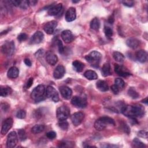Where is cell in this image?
<instances>
[{"instance_id":"f907efd6","label":"cell","mask_w":148,"mask_h":148,"mask_svg":"<svg viewBox=\"0 0 148 148\" xmlns=\"http://www.w3.org/2000/svg\"><path fill=\"white\" fill-rule=\"evenodd\" d=\"M130 119H131V123L133 125H135L136 124H138V121L136 120V119L135 118V117H130Z\"/></svg>"},{"instance_id":"30bf717a","label":"cell","mask_w":148,"mask_h":148,"mask_svg":"<svg viewBox=\"0 0 148 148\" xmlns=\"http://www.w3.org/2000/svg\"><path fill=\"white\" fill-rule=\"evenodd\" d=\"M84 113L82 112H76L73 113L71 116V119L72 122V124L75 126H77L82 123V122L84 119Z\"/></svg>"},{"instance_id":"83f0119b","label":"cell","mask_w":148,"mask_h":148,"mask_svg":"<svg viewBox=\"0 0 148 148\" xmlns=\"http://www.w3.org/2000/svg\"><path fill=\"white\" fill-rule=\"evenodd\" d=\"M0 94L1 97H5L8 95L10 94L12 92V90L10 87L8 86H1L0 88Z\"/></svg>"},{"instance_id":"8d00e7d4","label":"cell","mask_w":148,"mask_h":148,"mask_svg":"<svg viewBox=\"0 0 148 148\" xmlns=\"http://www.w3.org/2000/svg\"><path fill=\"white\" fill-rule=\"evenodd\" d=\"M104 32L105 36L108 38H110L113 35V30L109 27H105L104 28Z\"/></svg>"},{"instance_id":"f6af8a7d","label":"cell","mask_w":148,"mask_h":148,"mask_svg":"<svg viewBox=\"0 0 148 148\" xmlns=\"http://www.w3.org/2000/svg\"><path fill=\"white\" fill-rule=\"evenodd\" d=\"M121 2L123 3L124 5L128 7H132L134 4V2L132 1H123Z\"/></svg>"},{"instance_id":"8992f818","label":"cell","mask_w":148,"mask_h":148,"mask_svg":"<svg viewBox=\"0 0 148 148\" xmlns=\"http://www.w3.org/2000/svg\"><path fill=\"white\" fill-rule=\"evenodd\" d=\"M72 105L79 108H84L87 105V99L86 97L80 96H74L71 99Z\"/></svg>"},{"instance_id":"7dc6e473","label":"cell","mask_w":148,"mask_h":148,"mask_svg":"<svg viewBox=\"0 0 148 148\" xmlns=\"http://www.w3.org/2000/svg\"><path fill=\"white\" fill-rule=\"evenodd\" d=\"M33 81H34V79H33L32 77H30L28 80V81H27V83L25 84V87H26L27 88H29L32 85Z\"/></svg>"},{"instance_id":"e575fe53","label":"cell","mask_w":148,"mask_h":148,"mask_svg":"<svg viewBox=\"0 0 148 148\" xmlns=\"http://www.w3.org/2000/svg\"><path fill=\"white\" fill-rule=\"evenodd\" d=\"M114 83L115 85L120 89V88H123L125 85V83L124 80L120 78H116L114 80Z\"/></svg>"},{"instance_id":"9a60e30c","label":"cell","mask_w":148,"mask_h":148,"mask_svg":"<svg viewBox=\"0 0 148 148\" xmlns=\"http://www.w3.org/2000/svg\"><path fill=\"white\" fill-rule=\"evenodd\" d=\"M59 90L62 97L64 99H69L72 97V91L69 87L65 86H62L60 87Z\"/></svg>"},{"instance_id":"484cf974","label":"cell","mask_w":148,"mask_h":148,"mask_svg":"<svg viewBox=\"0 0 148 148\" xmlns=\"http://www.w3.org/2000/svg\"><path fill=\"white\" fill-rule=\"evenodd\" d=\"M84 76L88 80H96L98 78L97 73L92 70H87L84 73Z\"/></svg>"},{"instance_id":"db71d44e","label":"cell","mask_w":148,"mask_h":148,"mask_svg":"<svg viewBox=\"0 0 148 148\" xmlns=\"http://www.w3.org/2000/svg\"><path fill=\"white\" fill-rule=\"evenodd\" d=\"M142 102H143V103H146V104H147V98L146 97V98H145V99H143L142 101Z\"/></svg>"},{"instance_id":"7402d4cb","label":"cell","mask_w":148,"mask_h":148,"mask_svg":"<svg viewBox=\"0 0 148 148\" xmlns=\"http://www.w3.org/2000/svg\"><path fill=\"white\" fill-rule=\"evenodd\" d=\"M126 44L128 47H130L131 49H136L139 46L140 42L136 38H130L127 40Z\"/></svg>"},{"instance_id":"9c48e42d","label":"cell","mask_w":148,"mask_h":148,"mask_svg":"<svg viewBox=\"0 0 148 148\" xmlns=\"http://www.w3.org/2000/svg\"><path fill=\"white\" fill-rule=\"evenodd\" d=\"M1 50L4 54L8 56H11L14 51V43L13 41L5 43L2 46Z\"/></svg>"},{"instance_id":"2e32d148","label":"cell","mask_w":148,"mask_h":148,"mask_svg":"<svg viewBox=\"0 0 148 148\" xmlns=\"http://www.w3.org/2000/svg\"><path fill=\"white\" fill-rule=\"evenodd\" d=\"M76 9L73 7L69 8L65 13V20L68 22H71L76 19Z\"/></svg>"},{"instance_id":"11a10c76","label":"cell","mask_w":148,"mask_h":148,"mask_svg":"<svg viewBox=\"0 0 148 148\" xmlns=\"http://www.w3.org/2000/svg\"><path fill=\"white\" fill-rule=\"evenodd\" d=\"M79 2V1H72V2L73 3H76V2Z\"/></svg>"},{"instance_id":"8fae6325","label":"cell","mask_w":148,"mask_h":148,"mask_svg":"<svg viewBox=\"0 0 148 148\" xmlns=\"http://www.w3.org/2000/svg\"><path fill=\"white\" fill-rule=\"evenodd\" d=\"M13 119L10 117L7 118L5 120H4L2 124V127H1V134L5 135L8 133V132L9 131V130L12 128L13 125Z\"/></svg>"},{"instance_id":"1f68e13d","label":"cell","mask_w":148,"mask_h":148,"mask_svg":"<svg viewBox=\"0 0 148 148\" xmlns=\"http://www.w3.org/2000/svg\"><path fill=\"white\" fill-rule=\"evenodd\" d=\"M128 94L133 99H136L139 97V94L136 91L134 87H130L128 90Z\"/></svg>"},{"instance_id":"f546056e","label":"cell","mask_w":148,"mask_h":148,"mask_svg":"<svg viewBox=\"0 0 148 148\" xmlns=\"http://www.w3.org/2000/svg\"><path fill=\"white\" fill-rule=\"evenodd\" d=\"M90 27L94 30H98L100 27V21L98 18H93L90 23Z\"/></svg>"},{"instance_id":"7c38bea8","label":"cell","mask_w":148,"mask_h":148,"mask_svg":"<svg viewBox=\"0 0 148 148\" xmlns=\"http://www.w3.org/2000/svg\"><path fill=\"white\" fill-rule=\"evenodd\" d=\"M114 71L119 76L122 77H127L131 75L128 72V69L121 65H119L117 64H114Z\"/></svg>"},{"instance_id":"681fc988","label":"cell","mask_w":148,"mask_h":148,"mask_svg":"<svg viewBox=\"0 0 148 148\" xmlns=\"http://www.w3.org/2000/svg\"><path fill=\"white\" fill-rule=\"evenodd\" d=\"M24 63L26 65L28 66H31V61L28 59V58H25L24 60Z\"/></svg>"},{"instance_id":"44dd1931","label":"cell","mask_w":148,"mask_h":148,"mask_svg":"<svg viewBox=\"0 0 148 148\" xmlns=\"http://www.w3.org/2000/svg\"><path fill=\"white\" fill-rule=\"evenodd\" d=\"M137 60L140 62H145L146 61L147 58V54L145 50H140L136 51L135 54Z\"/></svg>"},{"instance_id":"ab89813d","label":"cell","mask_w":148,"mask_h":148,"mask_svg":"<svg viewBox=\"0 0 148 148\" xmlns=\"http://www.w3.org/2000/svg\"><path fill=\"white\" fill-rule=\"evenodd\" d=\"M29 2L28 1H21L19 7L21 8V9H26L28 8V6H29Z\"/></svg>"},{"instance_id":"5b68a950","label":"cell","mask_w":148,"mask_h":148,"mask_svg":"<svg viewBox=\"0 0 148 148\" xmlns=\"http://www.w3.org/2000/svg\"><path fill=\"white\" fill-rule=\"evenodd\" d=\"M70 114V109L66 106H61L57 108L56 111L57 118L59 120H66Z\"/></svg>"},{"instance_id":"7bdbcfd3","label":"cell","mask_w":148,"mask_h":148,"mask_svg":"<svg viewBox=\"0 0 148 148\" xmlns=\"http://www.w3.org/2000/svg\"><path fill=\"white\" fill-rule=\"evenodd\" d=\"M138 135L141 138H147V132L144 130H141L138 132Z\"/></svg>"},{"instance_id":"bcb514c9","label":"cell","mask_w":148,"mask_h":148,"mask_svg":"<svg viewBox=\"0 0 148 148\" xmlns=\"http://www.w3.org/2000/svg\"><path fill=\"white\" fill-rule=\"evenodd\" d=\"M111 90L113 91V92L114 94H117L119 93V90H120V89L115 84L112 85L111 86Z\"/></svg>"},{"instance_id":"603a6c76","label":"cell","mask_w":148,"mask_h":148,"mask_svg":"<svg viewBox=\"0 0 148 148\" xmlns=\"http://www.w3.org/2000/svg\"><path fill=\"white\" fill-rule=\"evenodd\" d=\"M19 70L16 66H12L9 68L7 72V76L10 79H15L18 77Z\"/></svg>"},{"instance_id":"74e56055","label":"cell","mask_w":148,"mask_h":148,"mask_svg":"<svg viewBox=\"0 0 148 148\" xmlns=\"http://www.w3.org/2000/svg\"><path fill=\"white\" fill-rule=\"evenodd\" d=\"M26 116V112L24 110H19L16 113V117L20 119H23Z\"/></svg>"},{"instance_id":"ba28073f","label":"cell","mask_w":148,"mask_h":148,"mask_svg":"<svg viewBox=\"0 0 148 148\" xmlns=\"http://www.w3.org/2000/svg\"><path fill=\"white\" fill-rule=\"evenodd\" d=\"M18 141V137L16 132L15 131L10 132L7 136L6 146L8 148L14 147Z\"/></svg>"},{"instance_id":"e0dca14e","label":"cell","mask_w":148,"mask_h":148,"mask_svg":"<svg viewBox=\"0 0 148 148\" xmlns=\"http://www.w3.org/2000/svg\"><path fill=\"white\" fill-rule=\"evenodd\" d=\"M65 73V68L61 65H58L54 70L53 76L56 79H60L62 78Z\"/></svg>"},{"instance_id":"7a4b0ae2","label":"cell","mask_w":148,"mask_h":148,"mask_svg":"<svg viewBox=\"0 0 148 148\" xmlns=\"http://www.w3.org/2000/svg\"><path fill=\"white\" fill-rule=\"evenodd\" d=\"M46 88L42 84H39L35 87L31 92V97L35 102H39L46 98Z\"/></svg>"},{"instance_id":"ffe728a7","label":"cell","mask_w":148,"mask_h":148,"mask_svg":"<svg viewBox=\"0 0 148 148\" xmlns=\"http://www.w3.org/2000/svg\"><path fill=\"white\" fill-rule=\"evenodd\" d=\"M62 8V3H58L55 5H52L48 10V14L49 16H56L58 14Z\"/></svg>"},{"instance_id":"f35d334b","label":"cell","mask_w":148,"mask_h":148,"mask_svg":"<svg viewBox=\"0 0 148 148\" xmlns=\"http://www.w3.org/2000/svg\"><path fill=\"white\" fill-rule=\"evenodd\" d=\"M57 45L58 46V51L60 54H62L64 52V47L63 46V44L62 43V42L59 40L57 39Z\"/></svg>"},{"instance_id":"3957f363","label":"cell","mask_w":148,"mask_h":148,"mask_svg":"<svg viewBox=\"0 0 148 148\" xmlns=\"http://www.w3.org/2000/svg\"><path fill=\"white\" fill-rule=\"evenodd\" d=\"M114 120L109 117H101L97 119L94 123V127L98 131H102L109 125H114Z\"/></svg>"},{"instance_id":"816d5d0a","label":"cell","mask_w":148,"mask_h":148,"mask_svg":"<svg viewBox=\"0 0 148 148\" xmlns=\"http://www.w3.org/2000/svg\"><path fill=\"white\" fill-rule=\"evenodd\" d=\"M29 2V5L31 6H35L36 3L38 2V1H35V0H31V1H28Z\"/></svg>"},{"instance_id":"4dcf8cb0","label":"cell","mask_w":148,"mask_h":148,"mask_svg":"<svg viewBox=\"0 0 148 148\" xmlns=\"http://www.w3.org/2000/svg\"><path fill=\"white\" fill-rule=\"evenodd\" d=\"M113 57L114 59L117 62H123L124 60V55L119 51H114L113 54Z\"/></svg>"},{"instance_id":"5bb4252c","label":"cell","mask_w":148,"mask_h":148,"mask_svg":"<svg viewBox=\"0 0 148 148\" xmlns=\"http://www.w3.org/2000/svg\"><path fill=\"white\" fill-rule=\"evenodd\" d=\"M57 25V22L53 20L46 23L43 27L44 31L48 34H52Z\"/></svg>"},{"instance_id":"836d02e7","label":"cell","mask_w":148,"mask_h":148,"mask_svg":"<svg viewBox=\"0 0 148 148\" xmlns=\"http://www.w3.org/2000/svg\"><path fill=\"white\" fill-rule=\"evenodd\" d=\"M58 126L62 130H66L68 128L69 124L66 121V120H59L58 122Z\"/></svg>"},{"instance_id":"4316f807","label":"cell","mask_w":148,"mask_h":148,"mask_svg":"<svg viewBox=\"0 0 148 148\" xmlns=\"http://www.w3.org/2000/svg\"><path fill=\"white\" fill-rule=\"evenodd\" d=\"M72 65L75 69V70L77 72H82L84 67V64L83 62H82L78 60L74 61L72 62Z\"/></svg>"},{"instance_id":"b9f144b4","label":"cell","mask_w":148,"mask_h":148,"mask_svg":"<svg viewBox=\"0 0 148 148\" xmlns=\"http://www.w3.org/2000/svg\"><path fill=\"white\" fill-rule=\"evenodd\" d=\"M46 136L50 139H53L56 137V133L54 131H49L46 134Z\"/></svg>"},{"instance_id":"d6986e66","label":"cell","mask_w":148,"mask_h":148,"mask_svg":"<svg viewBox=\"0 0 148 148\" xmlns=\"http://www.w3.org/2000/svg\"><path fill=\"white\" fill-rule=\"evenodd\" d=\"M61 37L63 40L66 43H71L74 39V36L69 30H64L61 32Z\"/></svg>"},{"instance_id":"d4e9b609","label":"cell","mask_w":148,"mask_h":148,"mask_svg":"<svg viewBox=\"0 0 148 148\" xmlns=\"http://www.w3.org/2000/svg\"><path fill=\"white\" fill-rule=\"evenodd\" d=\"M101 73L104 77H106L112 75L110 66L109 63H105L103 64L101 69Z\"/></svg>"},{"instance_id":"277c9868","label":"cell","mask_w":148,"mask_h":148,"mask_svg":"<svg viewBox=\"0 0 148 148\" xmlns=\"http://www.w3.org/2000/svg\"><path fill=\"white\" fill-rule=\"evenodd\" d=\"M102 58V54L97 51H92L85 57V59L92 66L97 68Z\"/></svg>"},{"instance_id":"cb8c5ba5","label":"cell","mask_w":148,"mask_h":148,"mask_svg":"<svg viewBox=\"0 0 148 148\" xmlns=\"http://www.w3.org/2000/svg\"><path fill=\"white\" fill-rule=\"evenodd\" d=\"M97 88L101 91L105 92L109 90V86L108 83L104 80H98L96 83Z\"/></svg>"},{"instance_id":"ee69618b","label":"cell","mask_w":148,"mask_h":148,"mask_svg":"<svg viewBox=\"0 0 148 148\" xmlns=\"http://www.w3.org/2000/svg\"><path fill=\"white\" fill-rule=\"evenodd\" d=\"M121 125H122V130L124 131V132L128 134L130 132V128H129V127L124 123H123L121 124Z\"/></svg>"},{"instance_id":"4fadbf2b","label":"cell","mask_w":148,"mask_h":148,"mask_svg":"<svg viewBox=\"0 0 148 148\" xmlns=\"http://www.w3.org/2000/svg\"><path fill=\"white\" fill-rule=\"evenodd\" d=\"M44 38V35L41 31H36L30 39L29 43L31 45L40 43Z\"/></svg>"},{"instance_id":"d6a6232c","label":"cell","mask_w":148,"mask_h":148,"mask_svg":"<svg viewBox=\"0 0 148 148\" xmlns=\"http://www.w3.org/2000/svg\"><path fill=\"white\" fill-rule=\"evenodd\" d=\"M132 146L134 147H145L146 145L138 138H134L132 141Z\"/></svg>"},{"instance_id":"d590c367","label":"cell","mask_w":148,"mask_h":148,"mask_svg":"<svg viewBox=\"0 0 148 148\" xmlns=\"http://www.w3.org/2000/svg\"><path fill=\"white\" fill-rule=\"evenodd\" d=\"M18 138L21 141H24L27 139V135L23 129H20L18 131Z\"/></svg>"},{"instance_id":"52a82bcc","label":"cell","mask_w":148,"mask_h":148,"mask_svg":"<svg viewBox=\"0 0 148 148\" xmlns=\"http://www.w3.org/2000/svg\"><path fill=\"white\" fill-rule=\"evenodd\" d=\"M46 94L47 97L50 98L54 102H57L60 100L58 92L53 87L51 86H49L46 87Z\"/></svg>"},{"instance_id":"ac0fdd59","label":"cell","mask_w":148,"mask_h":148,"mask_svg":"<svg viewBox=\"0 0 148 148\" xmlns=\"http://www.w3.org/2000/svg\"><path fill=\"white\" fill-rule=\"evenodd\" d=\"M46 60L49 64L54 65L58 61V57L53 52L49 51L46 54Z\"/></svg>"},{"instance_id":"c3c4849f","label":"cell","mask_w":148,"mask_h":148,"mask_svg":"<svg viewBox=\"0 0 148 148\" xmlns=\"http://www.w3.org/2000/svg\"><path fill=\"white\" fill-rule=\"evenodd\" d=\"M20 2L21 1H19V0H12L9 1V2L11 3L14 6H19Z\"/></svg>"},{"instance_id":"f5cc1de1","label":"cell","mask_w":148,"mask_h":148,"mask_svg":"<svg viewBox=\"0 0 148 148\" xmlns=\"http://www.w3.org/2000/svg\"><path fill=\"white\" fill-rule=\"evenodd\" d=\"M114 17L113 16H110L109 18H108V21L109 23L110 24H113V23L114 22Z\"/></svg>"},{"instance_id":"6da1fadb","label":"cell","mask_w":148,"mask_h":148,"mask_svg":"<svg viewBox=\"0 0 148 148\" xmlns=\"http://www.w3.org/2000/svg\"><path fill=\"white\" fill-rule=\"evenodd\" d=\"M121 112L128 117H140L145 114V108L140 105H123Z\"/></svg>"},{"instance_id":"f1b7e54d","label":"cell","mask_w":148,"mask_h":148,"mask_svg":"<svg viewBox=\"0 0 148 148\" xmlns=\"http://www.w3.org/2000/svg\"><path fill=\"white\" fill-rule=\"evenodd\" d=\"M45 127L44 125L36 124V125H35L31 128V132L34 134H37L42 132L45 130Z\"/></svg>"},{"instance_id":"60d3db41","label":"cell","mask_w":148,"mask_h":148,"mask_svg":"<svg viewBox=\"0 0 148 148\" xmlns=\"http://www.w3.org/2000/svg\"><path fill=\"white\" fill-rule=\"evenodd\" d=\"M27 38H28V35L25 33H21L17 36V39L20 42L24 41V40H27Z\"/></svg>"}]
</instances>
